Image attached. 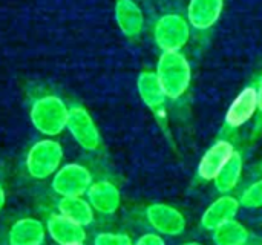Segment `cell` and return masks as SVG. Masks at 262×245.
I'll return each instance as SVG.
<instances>
[{
  "label": "cell",
  "mask_w": 262,
  "mask_h": 245,
  "mask_svg": "<svg viewBox=\"0 0 262 245\" xmlns=\"http://www.w3.org/2000/svg\"><path fill=\"white\" fill-rule=\"evenodd\" d=\"M58 213L81 227H88L94 221V209L88 199L81 196H68L58 201Z\"/></svg>",
  "instance_id": "obj_17"
},
{
  "label": "cell",
  "mask_w": 262,
  "mask_h": 245,
  "mask_svg": "<svg viewBox=\"0 0 262 245\" xmlns=\"http://www.w3.org/2000/svg\"><path fill=\"white\" fill-rule=\"evenodd\" d=\"M66 129L75 140V143L84 150H97L101 143L98 127L91 114L81 106H72L69 109V118Z\"/></svg>",
  "instance_id": "obj_6"
},
{
  "label": "cell",
  "mask_w": 262,
  "mask_h": 245,
  "mask_svg": "<svg viewBox=\"0 0 262 245\" xmlns=\"http://www.w3.org/2000/svg\"><path fill=\"white\" fill-rule=\"evenodd\" d=\"M154 37L163 52H180L190 38V25L180 14H166L157 21Z\"/></svg>",
  "instance_id": "obj_4"
},
{
  "label": "cell",
  "mask_w": 262,
  "mask_h": 245,
  "mask_svg": "<svg viewBox=\"0 0 262 245\" xmlns=\"http://www.w3.org/2000/svg\"><path fill=\"white\" fill-rule=\"evenodd\" d=\"M63 161V147L55 140L37 141L26 155L28 173L35 180H46L57 173Z\"/></svg>",
  "instance_id": "obj_3"
},
{
  "label": "cell",
  "mask_w": 262,
  "mask_h": 245,
  "mask_svg": "<svg viewBox=\"0 0 262 245\" xmlns=\"http://www.w3.org/2000/svg\"><path fill=\"white\" fill-rule=\"evenodd\" d=\"M244 245H247V244H244Z\"/></svg>",
  "instance_id": "obj_28"
},
{
  "label": "cell",
  "mask_w": 262,
  "mask_h": 245,
  "mask_svg": "<svg viewBox=\"0 0 262 245\" xmlns=\"http://www.w3.org/2000/svg\"><path fill=\"white\" fill-rule=\"evenodd\" d=\"M29 117L32 126L41 135H46L49 138L61 133L66 129L69 107L61 98L55 95H46L34 101Z\"/></svg>",
  "instance_id": "obj_2"
},
{
  "label": "cell",
  "mask_w": 262,
  "mask_h": 245,
  "mask_svg": "<svg viewBox=\"0 0 262 245\" xmlns=\"http://www.w3.org/2000/svg\"><path fill=\"white\" fill-rule=\"evenodd\" d=\"M235 153V149L232 143L226 140H220L215 144H212L207 152L203 155L200 164H198V175L204 181H213L221 169L227 164V161Z\"/></svg>",
  "instance_id": "obj_8"
},
{
  "label": "cell",
  "mask_w": 262,
  "mask_h": 245,
  "mask_svg": "<svg viewBox=\"0 0 262 245\" xmlns=\"http://www.w3.org/2000/svg\"><path fill=\"white\" fill-rule=\"evenodd\" d=\"M115 20L120 31L129 38L138 37L144 26L143 11L134 0L115 2Z\"/></svg>",
  "instance_id": "obj_14"
},
{
  "label": "cell",
  "mask_w": 262,
  "mask_h": 245,
  "mask_svg": "<svg viewBox=\"0 0 262 245\" xmlns=\"http://www.w3.org/2000/svg\"><path fill=\"white\" fill-rule=\"evenodd\" d=\"M239 201L230 195H223L221 198H218L216 201H213L206 212L203 213L201 218V226L206 230H216L218 227H221L223 224L233 221L238 210H239Z\"/></svg>",
  "instance_id": "obj_11"
},
{
  "label": "cell",
  "mask_w": 262,
  "mask_h": 245,
  "mask_svg": "<svg viewBox=\"0 0 262 245\" xmlns=\"http://www.w3.org/2000/svg\"><path fill=\"white\" fill-rule=\"evenodd\" d=\"M149 224L164 236H178L186 230V218L169 204H152L146 210Z\"/></svg>",
  "instance_id": "obj_7"
},
{
  "label": "cell",
  "mask_w": 262,
  "mask_h": 245,
  "mask_svg": "<svg viewBox=\"0 0 262 245\" xmlns=\"http://www.w3.org/2000/svg\"><path fill=\"white\" fill-rule=\"evenodd\" d=\"M5 201H6V195H5L3 187L0 186V210H2V209H3V206H5Z\"/></svg>",
  "instance_id": "obj_24"
},
{
  "label": "cell",
  "mask_w": 262,
  "mask_h": 245,
  "mask_svg": "<svg viewBox=\"0 0 262 245\" xmlns=\"http://www.w3.org/2000/svg\"><path fill=\"white\" fill-rule=\"evenodd\" d=\"M91 184H92L91 172L84 166L77 163L60 167L52 178V189L61 198L81 196L88 192Z\"/></svg>",
  "instance_id": "obj_5"
},
{
  "label": "cell",
  "mask_w": 262,
  "mask_h": 245,
  "mask_svg": "<svg viewBox=\"0 0 262 245\" xmlns=\"http://www.w3.org/2000/svg\"><path fill=\"white\" fill-rule=\"evenodd\" d=\"M258 109V91L256 87L249 86L243 89L229 106L226 114V124L229 127H241L255 115Z\"/></svg>",
  "instance_id": "obj_10"
},
{
  "label": "cell",
  "mask_w": 262,
  "mask_h": 245,
  "mask_svg": "<svg viewBox=\"0 0 262 245\" xmlns=\"http://www.w3.org/2000/svg\"><path fill=\"white\" fill-rule=\"evenodd\" d=\"M241 173H243V158H241L239 152L235 150L232 158L227 161V164L221 169L218 176L213 180L216 190L223 195L230 193L238 186Z\"/></svg>",
  "instance_id": "obj_18"
},
{
  "label": "cell",
  "mask_w": 262,
  "mask_h": 245,
  "mask_svg": "<svg viewBox=\"0 0 262 245\" xmlns=\"http://www.w3.org/2000/svg\"><path fill=\"white\" fill-rule=\"evenodd\" d=\"M46 236L45 226L35 218H23L12 224L8 233L9 245H41Z\"/></svg>",
  "instance_id": "obj_16"
},
{
  "label": "cell",
  "mask_w": 262,
  "mask_h": 245,
  "mask_svg": "<svg viewBox=\"0 0 262 245\" xmlns=\"http://www.w3.org/2000/svg\"><path fill=\"white\" fill-rule=\"evenodd\" d=\"M72 245H84V242H80V244H72Z\"/></svg>",
  "instance_id": "obj_26"
},
{
  "label": "cell",
  "mask_w": 262,
  "mask_h": 245,
  "mask_svg": "<svg viewBox=\"0 0 262 245\" xmlns=\"http://www.w3.org/2000/svg\"><path fill=\"white\" fill-rule=\"evenodd\" d=\"M46 229H48V235L51 236V239L58 245L80 244V242H84L86 239L84 227L75 224L74 221L68 219L66 216L60 213L52 215L48 219Z\"/></svg>",
  "instance_id": "obj_13"
},
{
  "label": "cell",
  "mask_w": 262,
  "mask_h": 245,
  "mask_svg": "<svg viewBox=\"0 0 262 245\" xmlns=\"http://www.w3.org/2000/svg\"><path fill=\"white\" fill-rule=\"evenodd\" d=\"M183 245H203V244H200V242H186V244H183Z\"/></svg>",
  "instance_id": "obj_25"
},
{
  "label": "cell",
  "mask_w": 262,
  "mask_h": 245,
  "mask_svg": "<svg viewBox=\"0 0 262 245\" xmlns=\"http://www.w3.org/2000/svg\"><path fill=\"white\" fill-rule=\"evenodd\" d=\"M155 74L167 98H181L190 86L192 69L187 58L181 52H163Z\"/></svg>",
  "instance_id": "obj_1"
},
{
  "label": "cell",
  "mask_w": 262,
  "mask_h": 245,
  "mask_svg": "<svg viewBox=\"0 0 262 245\" xmlns=\"http://www.w3.org/2000/svg\"><path fill=\"white\" fill-rule=\"evenodd\" d=\"M249 236V230L236 219L213 230V242L216 245H244L247 244Z\"/></svg>",
  "instance_id": "obj_19"
},
{
  "label": "cell",
  "mask_w": 262,
  "mask_h": 245,
  "mask_svg": "<svg viewBox=\"0 0 262 245\" xmlns=\"http://www.w3.org/2000/svg\"><path fill=\"white\" fill-rule=\"evenodd\" d=\"M261 172H262V164H261Z\"/></svg>",
  "instance_id": "obj_27"
},
{
  "label": "cell",
  "mask_w": 262,
  "mask_h": 245,
  "mask_svg": "<svg viewBox=\"0 0 262 245\" xmlns=\"http://www.w3.org/2000/svg\"><path fill=\"white\" fill-rule=\"evenodd\" d=\"M256 91H258V104H259V109L262 110V78L259 81V86L256 87Z\"/></svg>",
  "instance_id": "obj_23"
},
{
  "label": "cell",
  "mask_w": 262,
  "mask_h": 245,
  "mask_svg": "<svg viewBox=\"0 0 262 245\" xmlns=\"http://www.w3.org/2000/svg\"><path fill=\"white\" fill-rule=\"evenodd\" d=\"M94 245H134V242L124 233H100L95 236Z\"/></svg>",
  "instance_id": "obj_21"
},
{
  "label": "cell",
  "mask_w": 262,
  "mask_h": 245,
  "mask_svg": "<svg viewBox=\"0 0 262 245\" xmlns=\"http://www.w3.org/2000/svg\"><path fill=\"white\" fill-rule=\"evenodd\" d=\"M239 204L244 206L246 209H261L262 207V180L253 183L252 186H249L241 198H239Z\"/></svg>",
  "instance_id": "obj_20"
},
{
  "label": "cell",
  "mask_w": 262,
  "mask_h": 245,
  "mask_svg": "<svg viewBox=\"0 0 262 245\" xmlns=\"http://www.w3.org/2000/svg\"><path fill=\"white\" fill-rule=\"evenodd\" d=\"M137 87H138V94L141 100L152 112L158 114L164 109L167 95L164 94L161 83L155 72L152 71L141 72L137 80Z\"/></svg>",
  "instance_id": "obj_15"
},
{
  "label": "cell",
  "mask_w": 262,
  "mask_h": 245,
  "mask_svg": "<svg viewBox=\"0 0 262 245\" xmlns=\"http://www.w3.org/2000/svg\"><path fill=\"white\" fill-rule=\"evenodd\" d=\"M224 0H190L187 6V21L195 29L206 31L221 17Z\"/></svg>",
  "instance_id": "obj_12"
},
{
  "label": "cell",
  "mask_w": 262,
  "mask_h": 245,
  "mask_svg": "<svg viewBox=\"0 0 262 245\" xmlns=\"http://www.w3.org/2000/svg\"><path fill=\"white\" fill-rule=\"evenodd\" d=\"M88 201L94 212L101 215H114L121 204V195L115 184L111 181H97L92 183L86 192Z\"/></svg>",
  "instance_id": "obj_9"
},
{
  "label": "cell",
  "mask_w": 262,
  "mask_h": 245,
  "mask_svg": "<svg viewBox=\"0 0 262 245\" xmlns=\"http://www.w3.org/2000/svg\"><path fill=\"white\" fill-rule=\"evenodd\" d=\"M134 245H166V242L160 235L147 233V235H143Z\"/></svg>",
  "instance_id": "obj_22"
}]
</instances>
